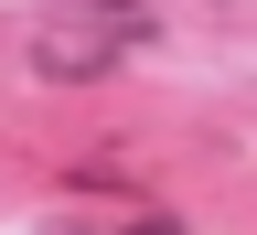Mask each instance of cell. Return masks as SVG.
Segmentation results:
<instances>
[{
    "mask_svg": "<svg viewBox=\"0 0 257 235\" xmlns=\"http://www.w3.org/2000/svg\"><path fill=\"white\" fill-rule=\"evenodd\" d=\"M150 32H161L150 0H43L32 32H22V64L43 86H96V75H118Z\"/></svg>",
    "mask_w": 257,
    "mask_h": 235,
    "instance_id": "cell-1",
    "label": "cell"
}]
</instances>
